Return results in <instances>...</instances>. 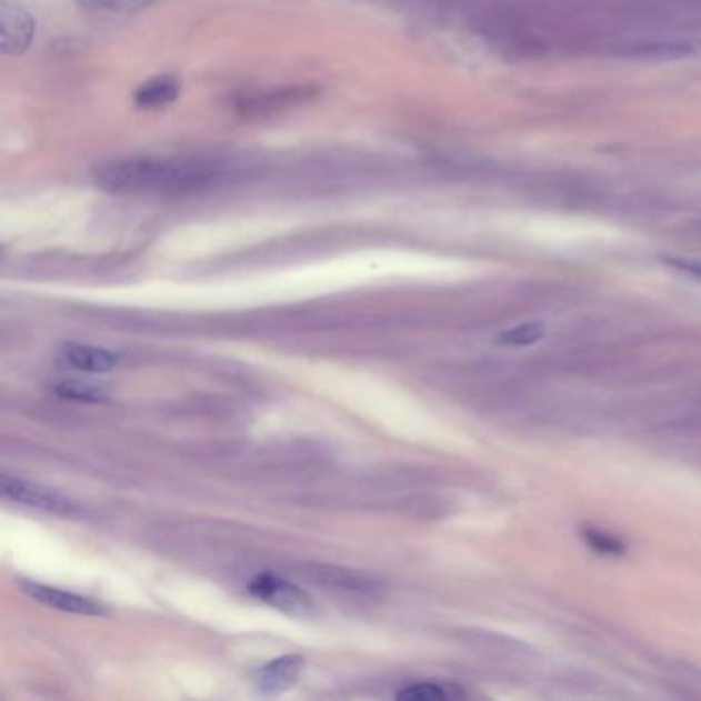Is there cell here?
Returning a JSON list of instances; mask_svg holds the SVG:
<instances>
[{
  "label": "cell",
  "mask_w": 701,
  "mask_h": 701,
  "mask_svg": "<svg viewBox=\"0 0 701 701\" xmlns=\"http://www.w3.org/2000/svg\"><path fill=\"white\" fill-rule=\"evenodd\" d=\"M220 167L204 161L126 159L96 173L97 188L110 193H188L210 188Z\"/></svg>",
  "instance_id": "1"
},
{
  "label": "cell",
  "mask_w": 701,
  "mask_h": 701,
  "mask_svg": "<svg viewBox=\"0 0 701 701\" xmlns=\"http://www.w3.org/2000/svg\"><path fill=\"white\" fill-rule=\"evenodd\" d=\"M249 592L263 603L274 607L292 618H313L317 613L313 599L299 587L274 574H260L249 582Z\"/></svg>",
  "instance_id": "2"
},
{
  "label": "cell",
  "mask_w": 701,
  "mask_h": 701,
  "mask_svg": "<svg viewBox=\"0 0 701 701\" xmlns=\"http://www.w3.org/2000/svg\"><path fill=\"white\" fill-rule=\"evenodd\" d=\"M2 495L7 500H13L17 504H23L29 509L43 510V512H52L60 517H79L81 509L77 507V502H72L56 490H50L46 485L26 482L21 478H11V475H2Z\"/></svg>",
  "instance_id": "3"
},
{
  "label": "cell",
  "mask_w": 701,
  "mask_h": 701,
  "mask_svg": "<svg viewBox=\"0 0 701 701\" xmlns=\"http://www.w3.org/2000/svg\"><path fill=\"white\" fill-rule=\"evenodd\" d=\"M36 38V21L21 4L4 0L0 7V40L7 54H23Z\"/></svg>",
  "instance_id": "4"
},
{
  "label": "cell",
  "mask_w": 701,
  "mask_h": 701,
  "mask_svg": "<svg viewBox=\"0 0 701 701\" xmlns=\"http://www.w3.org/2000/svg\"><path fill=\"white\" fill-rule=\"evenodd\" d=\"M21 589H23V592H28L31 599H36L38 603L52 607V609H58V611H64V613L83 615V618H103V615H108V609L101 603H97L93 599L81 597V594H74V592L60 591V589L40 584V582H21Z\"/></svg>",
  "instance_id": "5"
},
{
  "label": "cell",
  "mask_w": 701,
  "mask_h": 701,
  "mask_svg": "<svg viewBox=\"0 0 701 701\" xmlns=\"http://www.w3.org/2000/svg\"><path fill=\"white\" fill-rule=\"evenodd\" d=\"M303 669L304 660L299 654H287V657L270 660L256 674V685L268 695L287 691L299 681Z\"/></svg>",
  "instance_id": "6"
},
{
  "label": "cell",
  "mask_w": 701,
  "mask_h": 701,
  "mask_svg": "<svg viewBox=\"0 0 701 701\" xmlns=\"http://www.w3.org/2000/svg\"><path fill=\"white\" fill-rule=\"evenodd\" d=\"M60 357L69 367L83 372L113 371L116 367H120V360H122V357L113 350L89 344H67L62 348Z\"/></svg>",
  "instance_id": "7"
},
{
  "label": "cell",
  "mask_w": 701,
  "mask_h": 701,
  "mask_svg": "<svg viewBox=\"0 0 701 701\" xmlns=\"http://www.w3.org/2000/svg\"><path fill=\"white\" fill-rule=\"evenodd\" d=\"M316 97L313 87H290V89H278L272 93L263 96H248L239 101V110L243 113H270V111L287 110L294 108L303 101H309Z\"/></svg>",
  "instance_id": "8"
},
{
  "label": "cell",
  "mask_w": 701,
  "mask_h": 701,
  "mask_svg": "<svg viewBox=\"0 0 701 701\" xmlns=\"http://www.w3.org/2000/svg\"><path fill=\"white\" fill-rule=\"evenodd\" d=\"M178 96V81L173 77H159V79L140 84V89L134 93V101H137L138 108L154 110V108H163L167 103L176 101Z\"/></svg>",
  "instance_id": "9"
},
{
  "label": "cell",
  "mask_w": 701,
  "mask_h": 701,
  "mask_svg": "<svg viewBox=\"0 0 701 701\" xmlns=\"http://www.w3.org/2000/svg\"><path fill=\"white\" fill-rule=\"evenodd\" d=\"M543 333H545V326L541 321H527V323L502 331L498 336V344L524 348V346L537 344L543 338Z\"/></svg>",
  "instance_id": "10"
},
{
  "label": "cell",
  "mask_w": 701,
  "mask_h": 701,
  "mask_svg": "<svg viewBox=\"0 0 701 701\" xmlns=\"http://www.w3.org/2000/svg\"><path fill=\"white\" fill-rule=\"evenodd\" d=\"M582 539L584 543L599 555H609V558H618L625 553V543L618 537L609 535L605 531L599 529H582Z\"/></svg>",
  "instance_id": "11"
},
{
  "label": "cell",
  "mask_w": 701,
  "mask_h": 701,
  "mask_svg": "<svg viewBox=\"0 0 701 701\" xmlns=\"http://www.w3.org/2000/svg\"><path fill=\"white\" fill-rule=\"evenodd\" d=\"M83 9L101 13H134L152 7L157 0H77Z\"/></svg>",
  "instance_id": "12"
},
{
  "label": "cell",
  "mask_w": 701,
  "mask_h": 701,
  "mask_svg": "<svg viewBox=\"0 0 701 701\" xmlns=\"http://www.w3.org/2000/svg\"><path fill=\"white\" fill-rule=\"evenodd\" d=\"M454 695L453 691L440 685V683H412L399 689L395 693L398 700L405 701H444Z\"/></svg>",
  "instance_id": "13"
},
{
  "label": "cell",
  "mask_w": 701,
  "mask_h": 701,
  "mask_svg": "<svg viewBox=\"0 0 701 701\" xmlns=\"http://www.w3.org/2000/svg\"><path fill=\"white\" fill-rule=\"evenodd\" d=\"M56 393L62 398L74 399V401H84V403H101L108 401V393L101 387L89 385L81 381H64L56 385Z\"/></svg>",
  "instance_id": "14"
},
{
  "label": "cell",
  "mask_w": 701,
  "mask_h": 701,
  "mask_svg": "<svg viewBox=\"0 0 701 701\" xmlns=\"http://www.w3.org/2000/svg\"><path fill=\"white\" fill-rule=\"evenodd\" d=\"M664 262L669 263L674 270L683 272V274L691 276V278H695V280H701V262H695V260H681V258H669V260H664Z\"/></svg>",
  "instance_id": "15"
}]
</instances>
